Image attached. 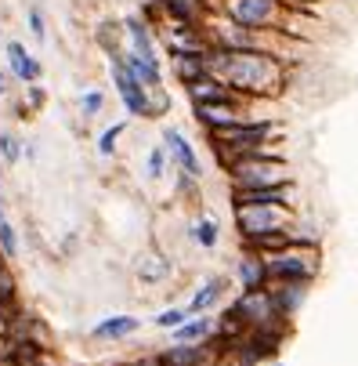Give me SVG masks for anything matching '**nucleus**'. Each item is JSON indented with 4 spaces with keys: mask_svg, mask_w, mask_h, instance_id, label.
<instances>
[{
    "mask_svg": "<svg viewBox=\"0 0 358 366\" xmlns=\"http://www.w3.org/2000/svg\"><path fill=\"white\" fill-rule=\"evenodd\" d=\"M239 280L246 290H261V280H265V265L257 257H242L239 261Z\"/></svg>",
    "mask_w": 358,
    "mask_h": 366,
    "instance_id": "obj_14",
    "label": "nucleus"
},
{
    "mask_svg": "<svg viewBox=\"0 0 358 366\" xmlns=\"http://www.w3.org/2000/svg\"><path fill=\"white\" fill-rule=\"evenodd\" d=\"M181 320H185V312H163L156 323H160V327H181Z\"/></svg>",
    "mask_w": 358,
    "mask_h": 366,
    "instance_id": "obj_27",
    "label": "nucleus"
},
{
    "mask_svg": "<svg viewBox=\"0 0 358 366\" xmlns=\"http://www.w3.org/2000/svg\"><path fill=\"white\" fill-rule=\"evenodd\" d=\"M8 66H11V73H15L19 80H26V84H36V80H40V73H44V69H40V62L29 55V51H26L19 40H11V44H8Z\"/></svg>",
    "mask_w": 358,
    "mask_h": 366,
    "instance_id": "obj_9",
    "label": "nucleus"
},
{
    "mask_svg": "<svg viewBox=\"0 0 358 366\" xmlns=\"http://www.w3.org/2000/svg\"><path fill=\"white\" fill-rule=\"evenodd\" d=\"M195 117L207 124V127H228V124H239L246 120L242 117V106L239 98L228 94V98H218V102H195Z\"/></svg>",
    "mask_w": 358,
    "mask_h": 366,
    "instance_id": "obj_8",
    "label": "nucleus"
},
{
    "mask_svg": "<svg viewBox=\"0 0 358 366\" xmlns=\"http://www.w3.org/2000/svg\"><path fill=\"white\" fill-rule=\"evenodd\" d=\"M0 94H8V76L0 73Z\"/></svg>",
    "mask_w": 358,
    "mask_h": 366,
    "instance_id": "obj_29",
    "label": "nucleus"
},
{
    "mask_svg": "<svg viewBox=\"0 0 358 366\" xmlns=\"http://www.w3.org/2000/svg\"><path fill=\"white\" fill-rule=\"evenodd\" d=\"M113 80H116V91H120V98H123V106H127L131 117H148L152 113V102L145 94V84L127 69L123 55H113Z\"/></svg>",
    "mask_w": 358,
    "mask_h": 366,
    "instance_id": "obj_6",
    "label": "nucleus"
},
{
    "mask_svg": "<svg viewBox=\"0 0 358 366\" xmlns=\"http://www.w3.org/2000/svg\"><path fill=\"white\" fill-rule=\"evenodd\" d=\"M0 214H4V199H0Z\"/></svg>",
    "mask_w": 358,
    "mask_h": 366,
    "instance_id": "obj_30",
    "label": "nucleus"
},
{
    "mask_svg": "<svg viewBox=\"0 0 358 366\" xmlns=\"http://www.w3.org/2000/svg\"><path fill=\"white\" fill-rule=\"evenodd\" d=\"M127 36H131V51L138 59H148V62H160L156 59V44H152V33L141 19H127Z\"/></svg>",
    "mask_w": 358,
    "mask_h": 366,
    "instance_id": "obj_11",
    "label": "nucleus"
},
{
    "mask_svg": "<svg viewBox=\"0 0 358 366\" xmlns=\"http://www.w3.org/2000/svg\"><path fill=\"white\" fill-rule=\"evenodd\" d=\"M207 73L218 76L235 94H279L286 69L272 51L253 47H214L207 51Z\"/></svg>",
    "mask_w": 358,
    "mask_h": 366,
    "instance_id": "obj_1",
    "label": "nucleus"
},
{
    "mask_svg": "<svg viewBox=\"0 0 358 366\" xmlns=\"http://www.w3.org/2000/svg\"><path fill=\"white\" fill-rule=\"evenodd\" d=\"M19 152H22V149H19V138H15V134H8V131L0 134V156H4L8 164H15V160H19Z\"/></svg>",
    "mask_w": 358,
    "mask_h": 366,
    "instance_id": "obj_21",
    "label": "nucleus"
},
{
    "mask_svg": "<svg viewBox=\"0 0 358 366\" xmlns=\"http://www.w3.org/2000/svg\"><path fill=\"white\" fill-rule=\"evenodd\" d=\"M0 272H4V265H0Z\"/></svg>",
    "mask_w": 358,
    "mask_h": 366,
    "instance_id": "obj_31",
    "label": "nucleus"
},
{
    "mask_svg": "<svg viewBox=\"0 0 358 366\" xmlns=\"http://www.w3.org/2000/svg\"><path fill=\"white\" fill-rule=\"evenodd\" d=\"M174 73L188 87L192 80L207 76V55H199V51H174Z\"/></svg>",
    "mask_w": 358,
    "mask_h": 366,
    "instance_id": "obj_10",
    "label": "nucleus"
},
{
    "mask_svg": "<svg viewBox=\"0 0 358 366\" xmlns=\"http://www.w3.org/2000/svg\"><path fill=\"white\" fill-rule=\"evenodd\" d=\"M160 8H163L174 22L195 26V22H199V15H203V0H160Z\"/></svg>",
    "mask_w": 358,
    "mask_h": 366,
    "instance_id": "obj_12",
    "label": "nucleus"
},
{
    "mask_svg": "<svg viewBox=\"0 0 358 366\" xmlns=\"http://www.w3.org/2000/svg\"><path fill=\"white\" fill-rule=\"evenodd\" d=\"M0 247H4V254L8 257H15V250H19V239H15V229L4 222V214H0Z\"/></svg>",
    "mask_w": 358,
    "mask_h": 366,
    "instance_id": "obj_20",
    "label": "nucleus"
},
{
    "mask_svg": "<svg viewBox=\"0 0 358 366\" xmlns=\"http://www.w3.org/2000/svg\"><path fill=\"white\" fill-rule=\"evenodd\" d=\"M225 15L235 26L265 33L282 22V0H225Z\"/></svg>",
    "mask_w": 358,
    "mask_h": 366,
    "instance_id": "obj_3",
    "label": "nucleus"
},
{
    "mask_svg": "<svg viewBox=\"0 0 358 366\" xmlns=\"http://www.w3.org/2000/svg\"><path fill=\"white\" fill-rule=\"evenodd\" d=\"M265 272L275 280H304L315 272V257L312 254H297V250H282L275 257L265 261Z\"/></svg>",
    "mask_w": 358,
    "mask_h": 366,
    "instance_id": "obj_7",
    "label": "nucleus"
},
{
    "mask_svg": "<svg viewBox=\"0 0 358 366\" xmlns=\"http://www.w3.org/2000/svg\"><path fill=\"white\" fill-rule=\"evenodd\" d=\"M29 33H33L36 40H44V36H47V29H44V15H40L36 8H29Z\"/></svg>",
    "mask_w": 358,
    "mask_h": 366,
    "instance_id": "obj_26",
    "label": "nucleus"
},
{
    "mask_svg": "<svg viewBox=\"0 0 358 366\" xmlns=\"http://www.w3.org/2000/svg\"><path fill=\"white\" fill-rule=\"evenodd\" d=\"M199 355H203V352H199V348H188V345H185V348H170V352L163 355V366H195Z\"/></svg>",
    "mask_w": 358,
    "mask_h": 366,
    "instance_id": "obj_16",
    "label": "nucleus"
},
{
    "mask_svg": "<svg viewBox=\"0 0 358 366\" xmlns=\"http://www.w3.org/2000/svg\"><path fill=\"white\" fill-rule=\"evenodd\" d=\"M210 320H195V323H188V327H178V341H195V337H207L210 334Z\"/></svg>",
    "mask_w": 358,
    "mask_h": 366,
    "instance_id": "obj_18",
    "label": "nucleus"
},
{
    "mask_svg": "<svg viewBox=\"0 0 358 366\" xmlns=\"http://www.w3.org/2000/svg\"><path fill=\"white\" fill-rule=\"evenodd\" d=\"M167 145H170V152L178 156V164L185 167V174H199V160H195V152H192V145L185 142V134L181 131H167Z\"/></svg>",
    "mask_w": 358,
    "mask_h": 366,
    "instance_id": "obj_13",
    "label": "nucleus"
},
{
    "mask_svg": "<svg viewBox=\"0 0 358 366\" xmlns=\"http://www.w3.org/2000/svg\"><path fill=\"white\" fill-rule=\"evenodd\" d=\"M210 134H214V142L225 145V149L257 152V145L272 138V127H268V124H246V120H239V124H228V127H210Z\"/></svg>",
    "mask_w": 358,
    "mask_h": 366,
    "instance_id": "obj_5",
    "label": "nucleus"
},
{
    "mask_svg": "<svg viewBox=\"0 0 358 366\" xmlns=\"http://www.w3.org/2000/svg\"><path fill=\"white\" fill-rule=\"evenodd\" d=\"M163 160H167V152H163L160 145L148 152V174H152V178H160V174H163Z\"/></svg>",
    "mask_w": 358,
    "mask_h": 366,
    "instance_id": "obj_23",
    "label": "nucleus"
},
{
    "mask_svg": "<svg viewBox=\"0 0 358 366\" xmlns=\"http://www.w3.org/2000/svg\"><path fill=\"white\" fill-rule=\"evenodd\" d=\"M134 330H138V320L116 316V320H109V323L94 327V337H127V334H134Z\"/></svg>",
    "mask_w": 358,
    "mask_h": 366,
    "instance_id": "obj_15",
    "label": "nucleus"
},
{
    "mask_svg": "<svg viewBox=\"0 0 358 366\" xmlns=\"http://www.w3.org/2000/svg\"><path fill=\"white\" fill-rule=\"evenodd\" d=\"M218 294H221V283H207L195 297H192V312H203V308H210L214 301H218Z\"/></svg>",
    "mask_w": 358,
    "mask_h": 366,
    "instance_id": "obj_17",
    "label": "nucleus"
},
{
    "mask_svg": "<svg viewBox=\"0 0 358 366\" xmlns=\"http://www.w3.org/2000/svg\"><path fill=\"white\" fill-rule=\"evenodd\" d=\"M148 265H141L138 272H141V280H163L167 276V261L163 257H145Z\"/></svg>",
    "mask_w": 358,
    "mask_h": 366,
    "instance_id": "obj_19",
    "label": "nucleus"
},
{
    "mask_svg": "<svg viewBox=\"0 0 358 366\" xmlns=\"http://www.w3.org/2000/svg\"><path fill=\"white\" fill-rule=\"evenodd\" d=\"M286 222H290V218H286V211H282V203H246V207H239V229H242L250 239L282 232Z\"/></svg>",
    "mask_w": 358,
    "mask_h": 366,
    "instance_id": "obj_4",
    "label": "nucleus"
},
{
    "mask_svg": "<svg viewBox=\"0 0 358 366\" xmlns=\"http://www.w3.org/2000/svg\"><path fill=\"white\" fill-rule=\"evenodd\" d=\"M232 178L239 189H275V185H290V174L279 160H268L261 152H242L232 164Z\"/></svg>",
    "mask_w": 358,
    "mask_h": 366,
    "instance_id": "obj_2",
    "label": "nucleus"
},
{
    "mask_svg": "<svg viewBox=\"0 0 358 366\" xmlns=\"http://www.w3.org/2000/svg\"><path fill=\"white\" fill-rule=\"evenodd\" d=\"M195 239H199L203 247H214V239H218V225H214V222H203V225L195 229Z\"/></svg>",
    "mask_w": 358,
    "mask_h": 366,
    "instance_id": "obj_24",
    "label": "nucleus"
},
{
    "mask_svg": "<svg viewBox=\"0 0 358 366\" xmlns=\"http://www.w3.org/2000/svg\"><path fill=\"white\" fill-rule=\"evenodd\" d=\"M120 134H123V124H116V127H109L106 134H101V142H98V152H101V156H109V152L116 149V138H120Z\"/></svg>",
    "mask_w": 358,
    "mask_h": 366,
    "instance_id": "obj_22",
    "label": "nucleus"
},
{
    "mask_svg": "<svg viewBox=\"0 0 358 366\" xmlns=\"http://www.w3.org/2000/svg\"><path fill=\"white\" fill-rule=\"evenodd\" d=\"M29 102H33V106H40V102H44V91L33 87V91H29Z\"/></svg>",
    "mask_w": 358,
    "mask_h": 366,
    "instance_id": "obj_28",
    "label": "nucleus"
},
{
    "mask_svg": "<svg viewBox=\"0 0 358 366\" xmlns=\"http://www.w3.org/2000/svg\"><path fill=\"white\" fill-rule=\"evenodd\" d=\"M101 102H106V98H101V91H87L80 106H83V113H87V117H94V113L101 109Z\"/></svg>",
    "mask_w": 358,
    "mask_h": 366,
    "instance_id": "obj_25",
    "label": "nucleus"
}]
</instances>
